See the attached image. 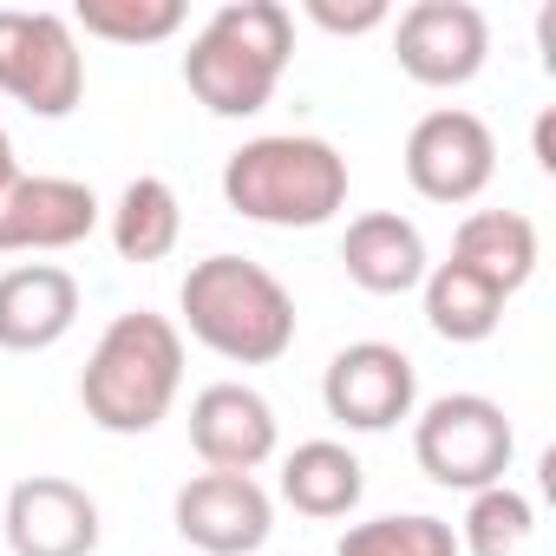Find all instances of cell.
<instances>
[{"mask_svg":"<svg viewBox=\"0 0 556 556\" xmlns=\"http://www.w3.org/2000/svg\"><path fill=\"white\" fill-rule=\"evenodd\" d=\"M341 268H348V282L367 289V295H406L426 282V236L419 223H406L400 210H367L348 223L341 236Z\"/></svg>","mask_w":556,"mask_h":556,"instance_id":"9a60e30c","label":"cell"},{"mask_svg":"<svg viewBox=\"0 0 556 556\" xmlns=\"http://www.w3.org/2000/svg\"><path fill=\"white\" fill-rule=\"evenodd\" d=\"M0 530H8L14 556H92L99 549V504L86 484L40 471V478H21L8 491Z\"/></svg>","mask_w":556,"mask_h":556,"instance_id":"8fae6325","label":"cell"},{"mask_svg":"<svg viewBox=\"0 0 556 556\" xmlns=\"http://www.w3.org/2000/svg\"><path fill=\"white\" fill-rule=\"evenodd\" d=\"M14 177H21V164H14V138H8V131H0V197H8V190H14Z\"/></svg>","mask_w":556,"mask_h":556,"instance_id":"d4e9b609","label":"cell"},{"mask_svg":"<svg viewBox=\"0 0 556 556\" xmlns=\"http://www.w3.org/2000/svg\"><path fill=\"white\" fill-rule=\"evenodd\" d=\"M223 203L268 229H321L348 203V157L308 131H268L229 151Z\"/></svg>","mask_w":556,"mask_h":556,"instance_id":"277c9868","label":"cell"},{"mask_svg":"<svg viewBox=\"0 0 556 556\" xmlns=\"http://www.w3.org/2000/svg\"><path fill=\"white\" fill-rule=\"evenodd\" d=\"M170 523L197 556H255L268 543V530H275V504L242 471H197L177 491Z\"/></svg>","mask_w":556,"mask_h":556,"instance_id":"30bf717a","label":"cell"},{"mask_svg":"<svg viewBox=\"0 0 556 556\" xmlns=\"http://www.w3.org/2000/svg\"><path fill=\"white\" fill-rule=\"evenodd\" d=\"M190 445L210 471L255 478V465L275 458V406L242 380H216L190 400Z\"/></svg>","mask_w":556,"mask_h":556,"instance_id":"7c38bea8","label":"cell"},{"mask_svg":"<svg viewBox=\"0 0 556 556\" xmlns=\"http://www.w3.org/2000/svg\"><path fill=\"white\" fill-rule=\"evenodd\" d=\"M184 27V0H79L73 34L112 40V47H157Z\"/></svg>","mask_w":556,"mask_h":556,"instance_id":"7402d4cb","label":"cell"},{"mask_svg":"<svg viewBox=\"0 0 556 556\" xmlns=\"http://www.w3.org/2000/svg\"><path fill=\"white\" fill-rule=\"evenodd\" d=\"M321 34H374V27H387L393 21V8H387V0H361V8H341V0H308V8H302Z\"/></svg>","mask_w":556,"mask_h":556,"instance_id":"603a6c76","label":"cell"},{"mask_svg":"<svg viewBox=\"0 0 556 556\" xmlns=\"http://www.w3.org/2000/svg\"><path fill=\"white\" fill-rule=\"evenodd\" d=\"M497 177V138L478 112L439 105L406 131V184L426 203H471Z\"/></svg>","mask_w":556,"mask_h":556,"instance_id":"ba28073f","label":"cell"},{"mask_svg":"<svg viewBox=\"0 0 556 556\" xmlns=\"http://www.w3.org/2000/svg\"><path fill=\"white\" fill-rule=\"evenodd\" d=\"M184 236V210H177V190L164 177H131L112 203V249L125 262H164Z\"/></svg>","mask_w":556,"mask_h":556,"instance_id":"d6986e66","label":"cell"},{"mask_svg":"<svg viewBox=\"0 0 556 556\" xmlns=\"http://www.w3.org/2000/svg\"><path fill=\"white\" fill-rule=\"evenodd\" d=\"M393 60L413 86H471L491 60V21L471 0H413L393 27Z\"/></svg>","mask_w":556,"mask_h":556,"instance_id":"52a82bcc","label":"cell"},{"mask_svg":"<svg viewBox=\"0 0 556 556\" xmlns=\"http://www.w3.org/2000/svg\"><path fill=\"white\" fill-rule=\"evenodd\" d=\"M321 400L328 419H341L348 432H393L419 406V374L393 341H354L328 361Z\"/></svg>","mask_w":556,"mask_h":556,"instance_id":"9c48e42d","label":"cell"},{"mask_svg":"<svg viewBox=\"0 0 556 556\" xmlns=\"http://www.w3.org/2000/svg\"><path fill=\"white\" fill-rule=\"evenodd\" d=\"M510 452H517V432H510L504 406L484 393H445L413 419V458L439 491L471 497L484 484H504Z\"/></svg>","mask_w":556,"mask_h":556,"instance_id":"5b68a950","label":"cell"},{"mask_svg":"<svg viewBox=\"0 0 556 556\" xmlns=\"http://www.w3.org/2000/svg\"><path fill=\"white\" fill-rule=\"evenodd\" d=\"M334 556H458V536L445 517H426V510H393V517H367V523H348Z\"/></svg>","mask_w":556,"mask_h":556,"instance_id":"44dd1931","label":"cell"},{"mask_svg":"<svg viewBox=\"0 0 556 556\" xmlns=\"http://www.w3.org/2000/svg\"><path fill=\"white\" fill-rule=\"evenodd\" d=\"M79 321V282L60 262H27L0 275V348L8 354H47Z\"/></svg>","mask_w":556,"mask_h":556,"instance_id":"5bb4252c","label":"cell"},{"mask_svg":"<svg viewBox=\"0 0 556 556\" xmlns=\"http://www.w3.org/2000/svg\"><path fill=\"white\" fill-rule=\"evenodd\" d=\"M92 229H99V197L79 177H14V190L0 197V255L73 249Z\"/></svg>","mask_w":556,"mask_h":556,"instance_id":"4fadbf2b","label":"cell"},{"mask_svg":"<svg viewBox=\"0 0 556 556\" xmlns=\"http://www.w3.org/2000/svg\"><path fill=\"white\" fill-rule=\"evenodd\" d=\"M0 92L34 118H66L86 92V53L66 14L0 8Z\"/></svg>","mask_w":556,"mask_h":556,"instance_id":"8992f818","label":"cell"},{"mask_svg":"<svg viewBox=\"0 0 556 556\" xmlns=\"http://www.w3.org/2000/svg\"><path fill=\"white\" fill-rule=\"evenodd\" d=\"M530 530H536L530 497L510 484H484V491H471L465 523L452 536H458V556H517L530 543Z\"/></svg>","mask_w":556,"mask_h":556,"instance_id":"ffe728a7","label":"cell"},{"mask_svg":"<svg viewBox=\"0 0 556 556\" xmlns=\"http://www.w3.org/2000/svg\"><path fill=\"white\" fill-rule=\"evenodd\" d=\"M426 321H432V334L439 341H452V348H471V341H491L497 334V321H504V295L484 282V275H471V268H458V262H439V268H426Z\"/></svg>","mask_w":556,"mask_h":556,"instance_id":"ac0fdd59","label":"cell"},{"mask_svg":"<svg viewBox=\"0 0 556 556\" xmlns=\"http://www.w3.org/2000/svg\"><path fill=\"white\" fill-rule=\"evenodd\" d=\"M197 348L236 367H268L295 348V295L249 255H203L177 289Z\"/></svg>","mask_w":556,"mask_h":556,"instance_id":"6da1fadb","label":"cell"},{"mask_svg":"<svg viewBox=\"0 0 556 556\" xmlns=\"http://www.w3.org/2000/svg\"><path fill=\"white\" fill-rule=\"evenodd\" d=\"M177 387H184V328L151 308H131L99 334L79 374V406L99 432L138 439L170 413Z\"/></svg>","mask_w":556,"mask_h":556,"instance_id":"3957f363","label":"cell"},{"mask_svg":"<svg viewBox=\"0 0 556 556\" xmlns=\"http://www.w3.org/2000/svg\"><path fill=\"white\" fill-rule=\"evenodd\" d=\"M452 262L484 275V282L510 302L536 275V223L523 210H471L452 236Z\"/></svg>","mask_w":556,"mask_h":556,"instance_id":"2e32d148","label":"cell"},{"mask_svg":"<svg viewBox=\"0 0 556 556\" xmlns=\"http://www.w3.org/2000/svg\"><path fill=\"white\" fill-rule=\"evenodd\" d=\"M530 151H536V170H556V112H543V118H536Z\"/></svg>","mask_w":556,"mask_h":556,"instance_id":"cb8c5ba5","label":"cell"},{"mask_svg":"<svg viewBox=\"0 0 556 556\" xmlns=\"http://www.w3.org/2000/svg\"><path fill=\"white\" fill-rule=\"evenodd\" d=\"M367 491V471L361 458L341 445V439H308L282 458V497L302 510V517H348Z\"/></svg>","mask_w":556,"mask_h":556,"instance_id":"e0dca14e","label":"cell"},{"mask_svg":"<svg viewBox=\"0 0 556 556\" xmlns=\"http://www.w3.org/2000/svg\"><path fill=\"white\" fill-rule=\"evenodd\" d=\"M295 53V14L282 0H229L184 53V86L216 118H255Z\"/></svg>","mask_w":556,"mask_h":556,"instance_id":"7a4b0ae2","label":"cell"}]
</instances>
